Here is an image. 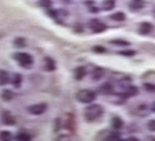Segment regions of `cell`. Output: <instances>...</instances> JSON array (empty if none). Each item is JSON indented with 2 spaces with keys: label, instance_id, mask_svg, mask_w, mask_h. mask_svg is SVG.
I'll return each instance as SVG.
<instances>
[{
  "label": "cell",
  "instance_id": "1",
  "mask_svg": "<svg viewBox=\"0 0 155 141\" xmlns=\"http://www.w3.org/2000/svg\"><path fill=\"white\" fill-rule=\"evenodd\" d=\"M85 119L87 121L92 122L95 121L97 119H100L104 114V108L100 106V105H97V103H93V105H89L87 108L85 109Z\"/></svg>",
  "mask_w": 155,
  "mask_h": 141
},
{
  "label": "cell",
  "instance_id": "2",
  "mask_svg": "<svg viewBox=\"0 0 155 141\" xmlns=\"http://www.w3.org/2000/svg\"><path fill=\"white\" fill-rule=\"evenodd\" d=\"M77 100L81 103H92L97 99V94L92 89H81L77 93Z\"/></svg>",
  "mask_w": 155,
  "mask_h": 141
},
{
  "label": "cell",
  "instance_id": "3",
  "mask_svg": "<svg viewBox=\"0 0 155 141\" xmlns=\"http://www.w3.org/2000/svg\"><path fill=\"white\" fill-rule=\"evenodd\" d=\"M14 59L17 60V62L19 64L21 67H25V68H29L32 64H33V58L28 53H25V52H19V53H15L14 54Z\"/></svg>",
  "mask_w": 155,
  "mask_h": 141
},
{
  "label": "cell",
  "instance_id": "4",
  "mask_svg": "<svg viewBox=\"0 0 155 141\" xmlns=\"http://www.w3.org/2000/svg\"><path fill=\"white\" fill-rule=\"evenodd\" d=\"M47 111V103L45 102H39L35 105H32L28 107V112L33 115H41L42 113Z\"/></svg>",
  "mask_w": 155,
  "mask_h": 141
},
{
  "label": "cell",
  "instance_id": "5",
  "mask_svg": "<svg viewBox=\"0 0 155 141\" xmlns=\"http://www.w3.org/2000/svg\"><path fill=\"white\" fill-rule=\"evenodd\" d=\"M88 25H89V28L95 33H101L107 28L106 25L102 21H100L99 19H92V21H89Z\"/></svg>",
  "mask_w": 155,
  "mask_h": 141
},
{
  "label": "cell",
  "instance_id": "6",
  "mask_svg": "<svg viewBox=\"0 0 155 141\" xmlns=\"http://www.w3.org/2000/svg\"><path fill=\"white\" fill-rule=\"evenodd\" d=\"M153 28H154V26L150 22H141L139 26V32H140V34L146 35V34H149L153 31Z\"/></svg>",
  "mask_w": 155,
  "mask_h": 141
},
{
  "label": "cell",
  "instance_id": "7",
  "mask_svg": "<svg viewBox=\"0 0 155 141\" xmlns=\"http://www.w3.org/2000/svg\"><path fill=\"white\" fill-rule=\"evenodd\" d=\"M145 7V1L143 0H132L129 2V8L133 12H137Z\"/></svg>",
  "mask_w": 155,
  "mask_h": 141
},
{
  "label": "cell",
  "instance_id": "8",
  "mask_svg": "<svg viewBox=\"0 0 155 141\" xmlns=\"http://www.w3.org/2000/svg\"><path fill=\"white\" fill-rule=\"evenodd\" d=\"M1 120H2V122H4L5 125H10V126H12V125H14V123H15V119H14V116H13L10 112L2 113Z\"/></svg>",
  "mask_w": 155,
  "mask_h": 141
},
{
  "label": "cell",
  "instance_id": "9",
  "mask_svg": "<svg viewBox=\"0 0 155 141\" xmlns=\"http://www.w3.org/2000/svg\"><path fill=\"white\" fill-rule=\"evenodd\" d=\"M44 68L46 69V71H54L55 69V61L52 59V58H45V60H44Z\"/></svg>",
  "mask_w": 155,
  "mask_h": 141
},
{
  "label": "cell",
  "instance_id": "10",
  "mask_svg": "<svg viewBox=\"0 0 155 141\" xmlns=\"http://www.w3.org/2000/svg\"><path fill=\"white\" fill-rule=\"evenodd\" d=\"M104 75H105V69L101 67H95L92 72V78L94 80H100L101 78H104Z\"/></svg>",
  "mask_w": 155,
  "mask_h": 141
},
{
  "label": "cell",
  "instance_id": "11",
  "mask_svg": "<svg viewBox=\"0 0 155 141\" xmlns=\"http://www.w3.org/2000/svg\"><path fill=\"white\" fill-rule=\"evenodd\" d=\"M85 75H86V67L80 66V67H77V68H75V71H74V76H75L77 80H82V79L85 78Z\"/></svg>",
  "mask_w": 155,
  "mask_h": 141
},
{
  "label": "cell",
  "instance_id": "12",
  "mask_svg": "<svg viewBox=\"0 0 155 141\" xmlns=\"http://www.w3.org/2000/svg\"><path fill=\"white\" fill-rule=\"evenodd\" d=\"M8 82H10V74H8V72L0 69V86H4V85L8 84Z\"/></svg>",
  "mask_w": 155,
  "mask_h": 141
},
{
  "label": "cell",
  "instance_id": "13",
  "mask_svg": "<svg viewBox=\"0 0 155 141\" xmlns=\"http://www.w3.org/2000/svg\"><path fill=\"white\" fill-rule=\"evenodd\" d=\"M101 7L105 11H112L115 7V1L114 0H104L101 4Z\"/></svg>",
  "mask_w": 155,
  "mask_h": 141
},
{
  "label": "cell",
  "instance_id": "14",
  "mask_svg": "<svg viewBox=\"0 0 155 141\" xmlns=\"http://www.w3.org/2000/svg\"><path fill=\"white\" fill-rule=\"evenodd\" d=\"M112 126H113L114 129H121V128L124 127V121H122V119H120L119 116H114V118L112 119Z\"/></svg>",
  "mask_w": 155,
  "mask_h": 141
},
{
  "label": "cell",
  "instance_id": "15",
  "mask_svg": "<svg viewBox=\"0 0 155 141\" xmlns=\"http://www.w3.org/2000/svg\"><path fill=\"white\" fill-rule=\"evenodd\" d=\"M139 92V89H137V87L136 86H133V85H128L126 88V91H125V94H126L127 96H134L136 95Z\"/></svg>",
  "mask_w": 155,
  "mask_h": 141
},
{
  "label": "cell",
  "instance_id": "16",
  "mask_svg": "<svg viewBox=\"0 0 155 141\" xmlns=\"http://www.w3.org/2000/svg\"><path fill=\"white\" fill-rule=\"evenodd\" d=\"M11 82H12V85H13L14 87H20V86H21V82H22V76H21V74L17 73V74L13 75Z\"/></svg>",
  "mask_w": 155,
  "mask_h": 141
},
{
  "label": "cell",
  "instance_id": "17",
  "mask_svg": "<svg viewBox=\"0 0 155 141\" xmlns=\"http://www.w3.org/2000/svg\"><path fill=\"white\" fill-rule=\"evenodd\" d=\"M1 98H2V100H5V101H11V100L14 98V94H13V92L10 91V89H4L2 93H1Z\"/></svg>",
  "mask_w": 155,
  "mask_h": 141
},
{
  "label": "cell",
  "instance_id": "18",
  "mask_svg": "<svg viewBox=\"0 0 155 141\" xmlns=\"http://www.w3.org/2000/svg\"><path fill=\"white\" fill-rule=\"evenodd\" d=\"M110 19L114 21H124V20H126V14L124 12H116L110 15Z\"/></svg>",
  "mask_w": 155,
  "mask_h": 141
},
{
  "label": "cell",
  "instance_id": "19",
  "mask_svg": "<svg viewBox=\"0 0 155 141\" xmlns=\"http://www.w3.org/2000/svg\"><path fill=\"white\" fill-rule=\"evenodd\" d=\"M99 91L104 94H109L112 91H113V87H112V85L106 82V84H104L100 88H99Z\"/></svg>",
  "mask_w": 155,
  "mask_h": 141
},
{
  "label": "cell",
  "instance_id": "20",
  "mask_svg": "<svg viewBox=\"0 0 155 141\" xmlns=\"http://www.w3.org/2000/svg\"><path fill=\"white\" fill-rule=\"evenodd\" d=\"M105 139H106V140H110V141H116L121 139V135H120L119 133H116V132H112V133H108V135H107Z\"/></svg>",
  "mask_w": 155,
  "mask_h": 141
},
{
  "label": "cell",
  "instance_id": "21",
  "mask_svg": "<svg viewBox=\"0 0 155 141\" xmlns=\"http://www.w3.org/2000/svg\"><path fill=\"white\" fill-rule=\"evenodd\" d=\"M11 132L8 131H1L0 132V140H4V141H6V140H10L11 139Z\"/></svg>",
  "mask_w": 155,
  "mask_h": 141
},
{
  "label": "cell",
  "instance_id": "22",
  "mask_svg": "<svg viewBox=\"0 0 155 141\" xmlns=\"http://www.w3.org/2000/svg\"><path fill=\"white\" fill-rule=\"evenodd\" d=\"M17 140L28 141V140H31V135H28L27 133H19V134L17 135Z\"/></svg>",
  "mask_w": 155,
  "mask_h": 141
},
{
  "label": "cell",
  "instance_id": "23",
  "mask_svg": "<svg viewBox=\"0 0 155 141\" xmlns=\"http://www.w3.org/2000/svg\"><path fill=\"white\" fill-rule=\"evenodd\" d=\"M14 45H15L17 47L22 48L24 46H26V41H25L24 38H17V39L14 40Z\"/></svg>",
  "mask_w": 155,
  "mask_h": 141
},
{
  "label": "cell",
  "instance_id": "24",
  "mask_svg": "<svg viewBox=\"0 0 155 141\" xmlns=\"http://www.w3.org/2000/svg\"><path fill=\"white\" fill-rule=\"evenodd\" d=\"M112 44L113 45H117V46H129V42L128 41H125V40H119V39H116V40H113L112 41Z\"/></svg>",
  "mask_w": 155,
  "mask_h": 141
},
{
  "label": "cell",
  "instance_id": "25",
  "mask_svg": "<svg viewBox=\"0 0 155 141\" xmlns=\"http://www.w3.org/2000/svg\"><path fill=\"white\" fill-rule=\"evenodd\" d=\"M51 0H40L39 1V5L41 6V7H45V8H48L49 6H51Z\"/></svg>",
  "mask_w": 155,
  "mask_h": 141
},
{
  "label": "cell",
  "instance_id": "26",
  "mask_svg": "<svg viewBox=\"0 0 155 141\" xmlns=\"http://www.w3.org/2000/svg\"><path fill=\"white\" fill-rule=\"evenodd\" d=\"M145 89L147 91V92H155V85L145 84Z\"/></svg>",
  "mask_w": 155,
  "mask_h": 141
},
{
  "label": "cell",
  "instance_id": "27",
  "mask_svg": "<svg viewBox=\"0 0 155 141\" xmlns=\"http://www.w3.org/2000/svg\"><path fill=\"white\" fill-rule=\"evenodd\" d=\"M147 127H148V129H149V131L155 132V120H150V121H148Z\"/></svg>",
  "mask_w": 155,
  "mask_h": 141
},
{
  "label": "cell",
  "instance_id": "28",
  "mask_svg": "<svg viewBox=\"0 0 155 141\" xmlns=\"http://www.w3.org/2000/svg\"><path fill=\"white\" fill-rule=\"evenodd\" d=\"M120 54H121V55H126V56H132L135 54V52H134V51H121Z\"/></svg>",
  "mask_w": 155,
  "mask_h": 141
},
{
  "label": "cell",
  "instance_id": "29",
  "mask_svg": "<svg viewBox=\"0 0 155 141\" xmlns=\"http://www.w3.org/2000/svg\"><path fill=\"white\" fill-rule=\"evenodd\" d=\"M93 51H94V52H101V53H104V52H105V48L102 46H95L93 48Z\"/></svg>",
  "mask_w": 155,
  "mask_h": 141
},
{
  "label": "cell",
  "instance_id": "30",
  "mask_svg": "<svg viewBox=\"0 0 155 141\" xmlns=\"http://www.w3.org/2000/svg\"><path fill=\"white\" fill-rule=\"evenodd\" d=\"M150 108H152V111H153V112H155V101L152 103V107H150Z\"/></svg>",
  "mask_w": 155,
  "mask_h": 141
},
{
  "label": "cell",
  "instance_id": "31",
  "mask_svg": "<svg viewBox=\"0 0 155 141\" xmlns=\"http://www.w3.org/2000/svg\"><path fill=\"white\" fill-rule=\"evenodd\" d=\"M153 17L155 18V7H154V9H153Z\"/></svg>",
  "mask_w": 155,
  "mask_h": 141
}]
</instances>
